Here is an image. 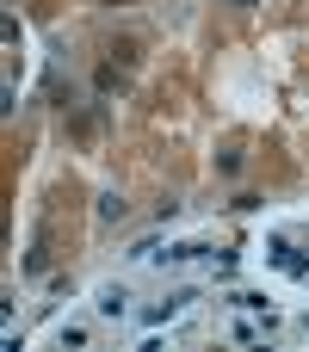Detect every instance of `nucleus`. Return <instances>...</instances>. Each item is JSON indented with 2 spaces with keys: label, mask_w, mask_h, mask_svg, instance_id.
<instances>
[{
  "label": "nucleus",
  "mask_w": 309,
  "mask_h": 352,
  "mask_svg": "<svg viewBox=\"0 0 309 352\" xmlns=\"http://www.w3.org/2000/svg\"><path fill=\"white\" fill-rule=\"evenodd\" d=\"M266 266H279V272H291V278H309V254L291 235H273V241H266Z\"/></svg>",
  "instance_id": "f257e3e1"
},
{
  "label": "nucleus",
  "mask_w": 309,
  "mask_h": 352,
  "mask_svg": "<svg viewBox=\"0 0 309 352\" xmlns=\"http://www.w3.org/2000/svg\"><path fill=\"white\" fill-rule=\"evenodd\" d=\"M266 334H273V322H266V328H260V322H235V340H242V346H260Z\"/></svg>",
  "instance_id": "0eeeda50"
},
{
  "label": "nucleus",
  "mask_w": 309,
  "mask_h": 352,
  "mask_svg": "<svg viewBox=\"0 0 309 352\" xmlns=\"http://www.w3.org/2000/svg\"><path fill=\"white\" fill-rule=\"evenodd\" d=\"M204 254V241H167V254H155V260H167V266H186V260H198Z\"/></svg>",
  "instance_id": "20e7f679"
},
{
  "label": "nucleus",
  "mask_w": 309,
  "mask_h": 352,
  "mask_svg": "<svg viewBox=\"0 0 309 352\" xmlns=\"http://www.w3.org/2000/svg\"><path fill=\"white\" fill-rule=\"evenodd\" d=\"M186 303H192V291H167L161 303H149V309H142V322H149V328H161V322H173Z\"/></svg>",
  "instance_id": "f03ea898"
},
{
  "label": "nucleus",
  "mask_w": 309,
  "mask_h": 352,
  "mask_svg": "<svg viewBox=\"0 0 309 352\" xmlns=\"http://www.w3.org/2000/svg\"><path fill=\"white\" fill-rule=\"evenodd\" d=\"M223 303H229V309H242V316H273V309H266V297H260V291H229V297H223Z\"/></svg>",
  "instance_id": "7ed1b4c3"
},
{
  "label": "nucleus",
  "mask_w": 309,
  "mask_h": 352,
  "mask_svg": "<svg viewBox=\"0 0 309 352\" xmlns=\"http://www.w3.org/2000/svg\"><path fill=\"white\" fill-rule=\"evenodd\" d=\"M124 309H130V291L124 285H105L99 291V316H124Z\"/></svg>",
  "instance_id": "39448f33"
},
{
  "label": "nucleus",
  "mask_w": 309,
  "mask_h": 352,
  "mask_svg": "<svg viewBox=\"0 0 309 352\" xmlns=\"http://www.w3.org/2000/svg\"><path fill=\"white\" fill-rule=\"evenodd\" d=\"M235 6H254V0H235Z\"/></svg>",
  "instance_id": "6e6552de"
},
{
  "label": "nucleus",
  "mask_w": 309,
  "mask_h": 352,
  "mask_svg": "<svg viewBox=\"0 0 309 352\" xmlns=\"http://www.w3.org/2000/svg\"><path fill=\"white\" fill-rule=\"evenodd\" d=\"M124 217H130V204L118 192H99V223H124Z\"/></svg>",
  "instance_id": "423d86ee"
}]
</instances>
